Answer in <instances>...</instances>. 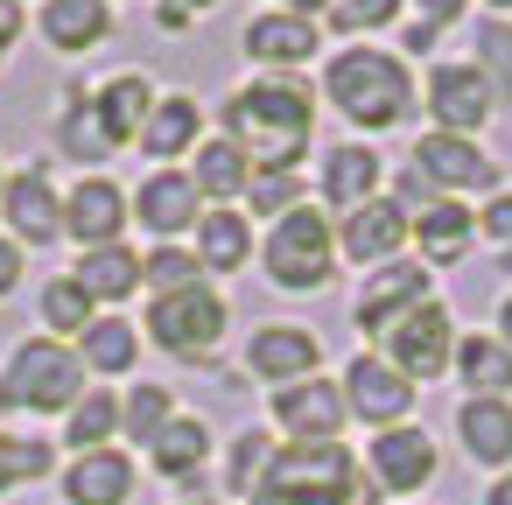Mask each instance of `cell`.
<instances>
[{
	"label": "cell",
	"instance_id": "1",
	"mask_svg": "<svg viewBox=\"0 0 512 505\" xmlns=\"http://www.w3.org/2000/svg\"><path fill=\"white\" fill-rule=\"evenodd\" d=\"M309 120H316V106L288 78H260V85L225 99V141L253 169H295L302 148H309Z\"/></svg>",
	"mask_w": 512,
	"mask_h": 505
},
{
	"label": "cell",
	"instance_id": "2",
	"mask_svg": "<svg viewBox=\"0 0 512 505\" xmlns=\"http://www.w3.org/2000/svg\"><path fill=\"white\" fill-rule=\"evenodd\" d=\"M246 498L253 505H365V484L337 442H288L274 449V463L260 470Z\"/></svg>",
	"mask_w": 512,
	"mask_h": 505
},
{
	"label": "cell",
	"instance_id": "3",
	"mask_svg": "<svg viewBox=\"0 0 512 505\" xmlns=\"http://www.w3.org/2000/svg\"><path fill=\"white\" fill-rule=\"evenodd\" d=\"M323 92H330V106H337L351 127H365V134L400 127V113L414 106V78H407V64L386 57V50H344V57H330Z\"/></svg>",
	"mask_w": 512,
	"mask_h": 505
},
{
	"label": "cell",
	"instance_id": "4",
	"mask_svg": "<svg viewBox=\"0 0 512 505\" xmlns=\"http://www.w3.org/2000/svg\"><path fill=\"white\" fill-rule=\"evenodd\" d=\"M85 400V358L64 351L57 337H29L8 372H0V407H29V414H64Z\"/></svg>",
	"mask_w": 512,
	"mask_h": 505
},
{
	"label": "cell",
	"instance_id": "5",
	"mask_svg": "<svg viewBox=\"0 0 512 505\" xmlns=\"http://www.w3.org/2000/svg\"><path fill=\"white\" fill-rule=\"evenodd\" d=\"M330 267H337V232H330L323 211L295 204L288 218H274V232H267V274H274V288L309 295V288L330 281Z\"/></svg>",
	"mask_w": 512,
	"mask_h": 505
},
{
	"label": "cell",
	"instance_id": "6",
	"mask_svg": "<svg viewBox=\"0 0 512 505\" xmlns=\"http://www.w3.org/2000/svg\"><path fill=\"white\" fill-rule=\"evenodd\" d=\"M148 330H155V344H162V351H176V358H211V351H218V337H225V302H218L211 288L155 295Z\"/></svg>",
	"mask_w": 512,
	"mask_h": 505
},
{
	"label": "cell",
	"instance_id": "7",
	"mask_svg": "<svg viewBox=\"0 0 512 505\" xmlns=\"http://www.w3.org/2000/svg\"><path fill=\"white\" fill-rule=\"evenodd\" d=\"M386 365L414 386V379H435L442 365H449V344H456V323H449V309L442 302H421V309H407L386 337Z\"/></svg>",
	"mask_w": 512,
	"mask_h": 505
},
{
	"label": "cell",
	"instance_id": "8",
	"mask_svg": "<svg viewBox=\"0 0 512 505\" xmlns=\"http://www.w3.org/2000/svg\"><path fill=\"white\" fill-rule=\"evenodd\" d=\"M414 176L428 183V190H498V162L477 148V141H463V134H421L414 141Z\"/></svg>",
	"mask_w": 512,
	"mask_h": 505
},
{
	"label": "cell",
	"instance_id": "9",
	"mask_svg": "<svg viewBox=\"0 0 512 505\" xmlns=\"http://www.w3.org/2000/svg\"><path fill=\"white\" fill-rule=\"evenodd\" d=\"M491 85H484V71L477 64H435L428 71V113L442 120V134H477L484 120H491Z\"/></svg>",
	"mask_w": 512,
	"mask_h": 505
},
{
	"label": "cell",
	"instance_id": "10",
	"mask_svg": "<svg viewBox=\"0 0 512 505\" xmlns=\"http://www.w3.org/2000/svg\"><path fill=\"white\" fill-rule=\"evenodd\" d=\"M414 407V386L386 365V358H351L344 365V414L372 421V428H400V414Z\"/></svg>",
	"mask_w": 512,
	"mask_h": 505
},
{
	"label": "cell",
	"instance_id": "11",
	"mask_svg": "<svg viewBox=\"0 0 512 505\" xmlns=\"http://www.w3.org/2000/svg\"><path fill=\"white\" fill-rule=\"evenodd\" d=\"M428 302V267H414V260H393V267H379L372 281H365V295H358V330H372V337H386L407 309H421Z\"/></svg>",
	"mask_w": 512,
	"mask_h": 505
},
{
	"label": "cell",
	"instance_id": "12",
	"mask_svg": "<svg viewBox=\"0 0 512 505\" xmlns=\"http://www.w3.org/2000/svg\"><path fill=\"white\" fill-rule=\"evenodd\" d=\"M274 421H281L295 442H330V435L344 428V386H330V379L274 386Z\"/></svg>",
	"mask_w": 512,
	"mask_h": 505
},
{
	"label": "cell",
	"instance_id": "13",
	"mask_svg": "<svg viewBox=\"0 0 512 505\" xmlns=\"http://www.w3.org/2000/svg\"><path fill=\"white\" fill-rule=\"evenodd\" d=\"M120 225H127V197H120V183H106V176H85L71 197H64V232L92 253V246H120Z\"/></svg>",
	"mask_w": 512,
	"mask_h": 505
},
{
	"label": "cell",
	"instance_id": "14",
	"mask_svg": "<svg viewBox=\"0 0 512 505\" xmlns=\"http://www.w3.org/2000/svg\"><path fill=\"white\" fill-rule=\"evenodd\" d=\"M316 358H323V344H316L309 330H295V323H267V330H253V344H246V365H253L267 386L316 379Z\"/></svg>",
	"mask_w": 512,
	"mask_h": 505
},
{
	"label": "cell",
	"instance_id": "15",
	"mask_svg": "<svg viewBox=\"0 0 512 505\" xmlns=\"http://www.w3.org/2000/svg\"><path fill=\"white\" fill-rule=\"evenodd\" d=\"M372 477L386 491H421L435 477V435L428 428H379L372 442Z\"/></svg>",
	"mask_w": 512,
	"mask_h": 505
},
{
	"label": "cell",
	"instance_id": "16",
	"mask_svg": "<svg viewBox=\"0 0 512 505\" xmlns=\"http://www.w3.org/2000/svg\"><path fill=\"white\" fill-rule=\"evenodd\" d=\"M204 197H197V183L183 176V169H155L148 183H141V197H134V218L148 225V232H162V239H176V232H190L204 211H197Z\"/></svg>",
	"mask_w": 512,
	"mask_h": 505
},
{
	"label": "cell",
	"instance_id": "17",
	"mask_svg": "<svg viewBox=\"0 0 512 505\" xmlns=\"http://www.w3.org/2000/svg\"><path fill=\"white\" fill-rule=\"evenodd\" d=\"M337 239H344V260H386V253H400V239H407V211H400V197H372V204L344 211Z\"/></svg>",
	"mask_w": 512,
	"mask_h": 505
},
{
	"label": "cell",
	"instance_id": "18",
	"mask_svg": "<svg viewBox=\"0 0 512 505\" xmlns=\"http://www.w3.org/2000/svg\"><path fill=\"white\" fill-rule=\"evenodd\" d=\"M0 197H8V225H15L29 246H50V239L64 232V204H57V190H50L43 169H22L15 183H0Z\"/></svg>",
	"mask_w": 512,
	"mask_h": 505
},
{
	"label": "cell",
	"instance_id": "19",
	"mask_svg": "<svg viewBox=\"0 0 512 505\" xmlns=\"http://www.w3.org/2000/svg\"><path fill=\"white\" fill-rule=\"evenodd\" d=\"M92 113H99V127H106V141L127 148V141H141V127H148L155 92H148L141 71H120V78H106V85L92 92Z\"/></svg>",
	"mask_w": 512,
	"mask_h": 505
},
{
	"label": "cell",
	"instance_id": "20",
	"mask_svg": "<svg viewBox=\"0 0 512 505\" xmlns=\"http://www.w3.org/2000/svg\"><path fill=\"white\" fill-rule=\"evenodd\" d=\"M64 498L71 505H127L134 498V463L120 449H85L64 470Z\"/></svg>",
	"mask_w": 512,
	"mask_h": 505
},
{
	"label": "cell",
	"instance_id": "21",
	"mask_svg": "<svg viewBox=\"0 0 512 505\" xmlns=\"http://www.w3.org/2000/svg\"><path fill=\"white\" fill-rule=\"evenodd\" d=\"M246 57L295 71V64L316 57V22H309V15H281V8H274V15H253V22H246Z\"/></svg>",
	"mask_w": 512,
	"mask_h": 505
},
{
	"label": "cell",
	"instance_id": "22",
	"mask_svg": "<svg viewBox=\"0 0 512 505\" xmlns=\"http://www.w3.org/2000/svg\"><path fill=\"white\" fill-rule=\"evenodd\" d=\"M407 232L421 239V253H428L435 267H449V260H463V253H470L477 218L463 211V197H435V204H421V211L407 218Z\"/></svg>",
	"mask_w": 512,
	"mask_h": 505
},
{
	"label": "cell",
	"instance_id": "23",
	"mask_svg": "<svg viewBox=\"0 0 512 505\" xmlns=\"http://www.w3.org/2000/svg\"><path fill=\"white\" fill-rule=\"evenodd\" d=\"M197 127H204V106H197V99H155V113H148V127H141L148 162L190 155V148H197Z\"/></svg>",
	"mask_w": 512,
	"mask_h": 505
},
{
	"label": "cell",
	"instance_id": "24",
	"mask_svg": "<svg viewBox=\"0 0 512 505\" xmlns=\"http://www.w3.org/2000/svg\"><path fill=\"white\" fill-rule=\"evenodd\" d=\"M190 183H197V197H218V211H232V197H246V183H253V162L218 134V141H204V148H197Z\"/></svg>",
	"mask_w": 512,
	"mask_h": 505
},
{
	"label": "cell",
	"instance_id": "25",
	"mask_svg": "<svg viewBox=\"0 0 512 505\" xmlns=\"http://www.w3.org/2000/svg\"><path fill=\"white\" fill-rule=\"evenodd\" d=\"M323 197H330L337 211L372 204V197H379V155H372V148H330V162H323Z\"/></svg>",
	"mask_w": 512,
	"mask_h": 505
},
{
	"label": "cell",
	"instance_id": "26",
	"mask_svg": "<svg viewBox=\"0 0 512 505\" xmlns=\"http://www.w3.org/2000/svg\"><path fill=\"white\" fill-rule=\"evenodd\" d=\"M106 29H113V8H106V0H43V36H50L57 50H92Z\"/></svg>",
	"mask_w": 512,
	"mask_h": 505
},
{
	"label": "cell",
	"instance_id": "27",
	"mask_svg": "<svg viewBox=\"0 0 512 505\" xmlns=\"http://www.w3.org/2000/svg\"><path fill=\"white\" fill-rule=\"evenodd\" d=\"M246 253H253V232H246L239 211H204L197 218V260H204V274H239Z\"/></svg>",
	"mask_w": 512,
	"mask_h": 505
},
{
	"label": "cell",
	"instance_id": "28",
	"mask_svg": "<svg viewBox=\"0 0 512 505\" xmlns=\"http://www.w3.org/2000/svg\"><path fill=\"white\" fill-rule=\"evenodd\" d=\"M92 302H127L134 288H141V260L127 253V246H92L85 260H78V274H71Z\"/></svg>",
	"mask_w": 512,
	"mask_h": 505
},
{
	"label": "cell",
	"instance_id": "29",
	"mask_svg": "<svg viewBox=\"0 0 512 505\" xmlns=\"http://www.w3.org/2000/svg\"><path fill=\"white\" fill-rule=\"evenodd\" d=\"M456 435L477 463H505L512 456V400H470L456 414Z\"/></svg>",
	"mask_w": 512,
	"mask_h": 505
},
{
	"label": "cell",
	"instance_id": "30",
	"mask_svg": "<svg viewBox=\"0 0 512 505\" xmlns=\"http://www.w3.org/2000/svg\"><path fill=\"white\" fill-rule=\"evenodd\" d=\"M204 463H211V428H204V421L183 414V421H169V428L155 435V470H162V477H197Z\"/></svg>",
	"mask_w": 512,
	"mask_h": 505
},
{
	"label": "cell",
	"instance_id": "31",
	"mask_svg": "<svg viewBox=\"0 0 512 505\" xmlns=\"http://www.w3.org/2000/svg\"><path fill=\"white\" fill-rule=\"evenodd\" d=\"M78 344H85L78 358H85L92 372H127V365H134V351H141V337L127 330V316H92Z\"/></svg>",
	"mask_w": 512,
	"mask_h": 505
},
{
	"label": "cell",
	"instance_id": "32",
	"mask_svg": "<svg viewBox=\"0 0 512 505\" xmlns=\"http://www.w3.org/2000/svg\"><path fill=\"white\" fill-rule=\"evenodd\" d=\"M456 365H463V386H477V400H498V393L512 386V351H505L498 337H470V344L456 351Z\"/></svg>",
	"mask_w": 512,
	"mask_h": 505
},
{
	"label": "cell",
	"instance_id": "33",
	"mask_svg": "<svg viewBox=\"0 0 512 505\" xmlns=\"http://www.w3.org/2000/svg\"><path fill=\"white\" fill-rule=\"evenodd\" d=\"M141 281H148L155 295H183V288H204V260H197V253H183L176 239H162V246L141 260Z\"/></svg>",
	"mask_w": 512,
	"mask_h": 505
},
{
	"label": "cell",
	"instance_id": "34",
	"mask_svg": "<svg viewBox=\"0 0 512 505\" xmlns=\"http://www.w3.org/2000/svg\"><path fill=\"white\" fill-rule=\"evenodd\" d=\"M57 141H64L78 162H106V155H113V141H106V127H99L92 99H71V106H64V120H57Z\"/></svg>",
	"mask_w": 512,
	"mask_h": 505
},
{
	"label": "cell",
	"instance_id": "35",
	"mask_svg": "<svg viewBox=\"0 0 512 505\" xmlns=\"http://www.w3.org/2000/svg\"><path fill=\"white\" fill-rule=\"evenodd\" d=\"M477 71H484V85H491V99H512V22H484L477 29Z\"/></svg>",
	"mask_w": 512,
	"mask_h": 505
},
{
	"label": "cell",
	"instance_id": "36",
	"mask_svg": "<svg viewBox=\"0 0 512 505\" xmlns=\"http://www.w3.org/2000/svg\"><path fill=\"white\" fill-rule=\"evenodd\" d=\"M113 421H120V400H113V393H85V400L71 407V428H64V442H78V449H99V442L113 435Z\"/></svg>",
	"mask_w": 512,
	"mask_h": 505
},
{
	"label": "cell",
	"instance_id": "37",
	"mask_svg": "<svg viewBox=\"0 0 512 505\" xmlns=\"http://www.w3.org/2000/svg\"><path fill=\"white\" fill-rule=\"evenodd\" d=\"M246 197H253L260 218H288V211L302 204V183H295V169H253Z\"/></svg>",
	"mask_w": 512,
	"mask_h": 505
},
{
	"label": "cell",
	"instance_id": "38",
	"mask_svg": "<svg viewBox=\"0 0 512 505\" xmlns=\"http://www.w3.org/2000/svg\"><path fill=\"white\" fill-rule=\"evenodd\" d=\"M169 421H176V400H169L162 386H134V400H127V435L155 449V435H162Z\"/></svg>",
	"mask_w": 512,
	"mask_h": 505
},
{
	"label": "cell",
	"instance_id": "39",
	"mask_svg": "<svg viewBox=\"0 0 512 505\" xmlns=\"http://www.w3.org/2000/svg\"><path fill=\"white\" fill-rule=\"evenodd\" d=\"M43 323L85 337V323H92V295H85L78 281H50V288H43Z\"/></svg>",
	"mask_w": 512,
	"mask_h": 505
},
{
	"label": "cell",
	"instance_id": "40",
	"mask_svg": "<svg viewBox=\"0 0 512 505\" xmlns=\"http://www.w3.org/2000/svg\"><path fill=\"white\" fill-rule=\"evenodd\" d=\"M43 470H50V449H43V442L0 435V491H8V484H29V477H43Z\"/></svg>",
	"mask_w": 512,
	"mask_h": 505
},
{
	"label": "cell",
	"instance_id": "41",
	"mask_svg": "<svg viewBox=\"0 0 512 505\" xmlns=\"http://www.w3.org/2000/svg\"><path fill=\"white\" fill-rule=\"evenodd\" d=\"M267 463H274V442H267V435H239V442H232V491H253Z\"/></svg>",
	"mask_w": 512,
	"mask_h": 505
},
{
	"label": "cell",
	"instance_id": "42",
	"mask_svg": "<svg viewBox=\"0 0 512 505\" xmlns=\"http://www.w3.org/2000/svg\"><path fill=\"white\" fill-rule=\"evenodd\" d=\"M393 15H400V0H330V22L351 29V36H358V29H379V22H393Z\"/></svg>",
	"mask_w": 512,
	"mask_h": 505
},
{
	"label": "cell",
	"instance_id": "43",
	"mask_svg": "<svg viewBox=\"0 0 512 505\" xmlns=\"http://www.w3.org/2000/svg\"><path fill=\"white\" fill-rule=\"evenodd\" d=\"M15 281H22V253H15V239H0V302L15 295Z\"/></svg>",
	"mask_w": 512,
	"mask_h": 505
},
{
	"label": "cell",
	"instance_id": "44",
	"mask_svg": "<svg viewBox=\"0 0 512 505\" xmlns=\"http://www.w3.org/2000/svg\"><path fill=\"white\" fill-rule=\"evenodd\" d=\"M414 8H421V29H442V22L463 15V0H414Z\"/></svg>",
	"mask_w": 512,
	"mask_h": 505
},
{
	"label": "cell",
	"instance_id": "45",
	"mask_svg": "<svg viewBox=\"0 0 512 505\" xmlns=\"http://www.w3.org/2000/svg\"><path fill=\"white\" fill-rule=\"evenodd\" d=\"M22 36V0H0V50H15Z\"/></svg>",
	"mask_w": 512,
	"mask_h": 505
},
{
	"label": "cell",
	"instance_id": "46",
	"mask_svg": "<svg viewBox=\"0 0 512 505\" xmlns=\"http://www.w3.org/2000/svg\"><path fill=\"white\" fill-rule=\"evenodd\" d=\"M155 22H162L169 36H183V29H190V8H176V0H162V8H155Z\"/></svg>",
	"mask_w": 512,
	"mask_h": 505
},
{
	"label": "cell",
	"instance_id": "47",
	"mask_svg": "<svg viewBox=\"0 0 512 505\" xmlns=\"http://www.w3.org/2000/svg\"><path fill=\"white\" fill-rule=\"evenodd\" d=\"M484 505H512V477H498V484L484 491Z\"/></svg>",
	"mask_w": 512,
	"mask_h": 505
},
{
	"label": "cell",
	"instance_id": "48",
	"mask_svg": "<svg viewBox=\"0 0 512 505\" xmlns=\"http://www.w3.org/2000/svg\"><path fill=\"white\" fill-rule=\"evenodd\" d=\"M316 8H330V0H281V15H316Z\"/></svg>",
	"mask_w": 512,
	"mask_h": 505
},
{
	"label": "cell",
	"instance_id": "49",
	"mask_svg": "<svg viewBox=\"0 0 512 505\" xmlns=\"http://www.w3.org/2000/svg\"><path fill=\"white\" fill-rule=\"evenodd\" d=\"M498 323H505V337H498V344L512 351V295H505V309H498Z\"/></svg>",
	"mask_w": 512,
	"mask_h": 505
},
{
	"label": "cell",
	"instance_id": "50",
	"mask_svg": "<svg viewBox=\"0 0 512 505\" xmlns=\"http://www.w3.org/2000/svg\"><path fill=\"white\" fill-rule=\"evenodd\" d=\"M176 8H190V15H197V8H211V0H176Z\"/></svg>",
	"mask_w": 512,
	"mask_h": 505
},
{
	"label": "cell",
	"instance_id": "51",
	"mask_svg": "<svg viewBox=\"0 0 512 505\" xmlns=\"http://www.w3.org/2000/svg\"><path fill=\"white\" fill-rule=\"evenodd\" d=\"M491 8H505V15H512V0H491Z\"/></svg>",
	"mask_w": 512,
	"mask_h": 505
},
{
	"label": "cell",
	"instance_id": "52",
	"mask_svg": "<svg viewBox=\"0 0 512 505\" xmlns=\"http://www.w3.org/2000/svg\"><path fill=\"white\" fill-rule=\"evenodd\" d=\"M190 505H218V498H190Z\"/></svg>",
	"mask_w": 512,
	"mask_h": 505
}]
</instances>
